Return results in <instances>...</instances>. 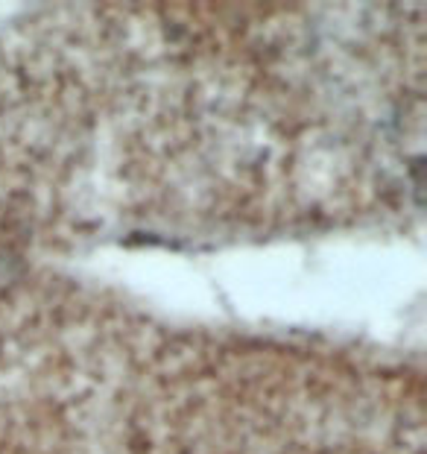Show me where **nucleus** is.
I'll return each instance as SVG.
<instances>
[]
</instances>
